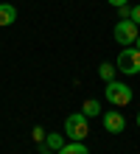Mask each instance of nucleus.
Masks as SVG:
<instances>
[{"instance_id":"f257e3e1","label":"nucleus","mask_w":140,"mask_h":154,"mask_svg":"<svg viewBox=\"0 0 140 154\" xmlns=\"http://www.w3.org/2000/svg\"><path fill=\"white\" fill-rule=\"evenodd\" d=\"M104 95H107V101L112 106H129L132 104V87L123 84V81H107V90H104Z\"/></svg>"},{"instance_id":"f03ea898","label":"nucleus","mask_w":140,"mask_h":154,"mask_svg":"<svg viewBox=\"0 0 140 154\" xmlns=\"http://www.w3.org/2000/svg\"><path fill=\"white\" fill-rule=\"evenodd\" d=\"M87 134H90V126H87V115H84V112H73L67 121H64V137L84 140Z\"/></svg>"},{"instance_id":"7ed1b4c3","label":"nucleus","mask_w":140,"mask_h":154,"mask_svg":"<svg viewBox=\"0 0 140 154\" xmlns=\"http://www.w3.org/2000/svg\"><path fill=\"white\" fill-rule=\"evenodd\" d=\"M112 37H115L118 45H126V48H129V45H135V39L140 37V25L132 23V20H120V23H115Z\"/></svg>"},{"instance_id":"20e7f679","label":"nucleus","mask_w":140,"mask_h":154,"mask_svg":"<svg viewBox=\"0 0 140 154\" xmlns=\"http://www.w3.org/2000/svg\"><path fill=\"white\" fill-rule=\"evenodd\" d=\"M118 70L126 73V76L140 73V51L137 48H123L118 53Z\"/></svg>"},{"instance_id":"39448f33","label":"nucleus","mask_w":140,"mask_h":154,"mask_svg":"<svg viewBox=\"0 0 140 154\" xmlns=\"http://www.w3.org/2000/svg\"><path fill=\"white\" fill-rule=\"evenodd\" d=\"M104 129L112 132V134H118V132L126 129V118L118 112V106H115V112H104Z\"/></svg>"},{"instance_id":"423d86ee","label":"nucleus","mask_w":140,"mask_h":154,"mask_svg":"<svg viewBox=\"0 0 140 154\" xmlns=\"http://www.w3.org/2000/svg\"><path fill=\"white\" fill-rule=\"evenodd\" d=\"M17 20V8L11 3H0V28H6V25H11Z\"/></svg>"},{"instance_id":"0eeeda50","label":"nucleus","mask_w":140,"mask_h":154,"mask_svg":"<svg viewBox=\"0 0 140 154\" xmlns=\"http://www.w3.org/2000/svg\"><path fill=\"white\" fill-rule=\"evenodd\" d=\"M56 154H90V151H87V146H84L81 140H70V143H64Z\"/></svg>"},{"instance_id":"6e6552de","label":"nucleus","mask_w":140,"mask_h":154,"mask_svg":"<svg viewBox=\"0 0 140 154\" xmlns=\"http://www.w3.org/2000/svg\"><path fill=\"white\" fill-rule=\"evenodd\" d=\"M45 143H48V149H51V151H59V149H62L67 140H64V134H56V132H51V134H45Z\"/></svg>"},{"instance_id":"1a4fd4ad","label":"nucleus","mask_w":140,"mask_h":154,"mask_svg":"<svg viewBox=\"0 0 140 154\" xmlns=\"http://www.w3.org/2000/svg\"><path fill=\"white\" fill-rule=\"evenodd\" d=\"M81 112H84V115H87V118H95V115L101 112V104L95 101V98H87V101H84V104H81Z\"/></svg>"},{"instance_id":"9d476101","label":"nucleus","mask_w":140,"mask_h":154,"mask_svg":"<svg viewBox=\"0 0 140 154\" xmlns=\"http://www.w3.org/2000/svg\"><path fill=\"white\" fill-rule=\"evenodd\" d=\"M115 73H118V67H115V65H109V62H104V65L98 67V76L104 79V81H112V79H115Z\"/></svg>"},{"instance_id":"9b49d317","label":"nucleus","mask_w":140,"mask_h":154,"mask_svg":"<svg viewBox=\"0 0 140 154\" xmlns=\"http://www.w3.org/2000/svg\"><path fill=\"white\" fill-rule=\"evenodd\" d=\"M129 20L140 25V6H132V17H129Z\"/></svg>"},{"instance_id":"f8f14e48","label":"nucleus","mask_w":140,"mask_h":154,"mask_svg":"<svg viewBox=\"0 0 140 154\" xmlns=\"http://www.w3.org/2000/svg\"><path fill=\"white\" fill-rule=\"evenodd\" d=\"M120 17H123V20H129V17H132V6H120Z\"/></svg>"},{"instance_id":"ddd939ff","label":"nucleus","mask_w":140,"mask_h":154,"mask_svg":"<svg viewBox=\"0 0 140 154\" xmlns=\"http://www.w3.org/2000/svg\"><path fill=\"white\" fill-rule=\"evenodd\" d=\"M34 140H45V129L42 126H34Z\"/></svg>"},{"instance_id":"4468645a","label":"nucleus","mask_w":140,"mask_h":154,"mask_svg":"<svg viewBox=\"0 0 140 154\" xmlns=\"http://www.w3.org/2000/svg\"><path fill=\"white\" fill-rule=\"evenodd\" d=\"M107 3H109V6H115V8H120V6H126L129 0H107Z\"/></svg>"},{"instance_id":"2eb2a0df","label":"nucleus","mask_w":140,"mask_h":154,"mask_svg":"<svg viewBox=\"0 0 140 154\" xmlns=\"http://www.w3.org/2000/svg\"><path fill=\"white\" fill-rule=\"evenodd\" d=\"M135 45H137V51H140V37H137V39H135Z\"/></svg>"},{"instance_id":"dca6fc26","label":"nucleus","mask_w":140,"mask_h":154,"mask_svg":"<svg viewBox=\"0 0 140 154\" xmlns=\"http://www.w3.org/2000/svg\"><path fill=\"white\" fill-rule=\"evenodd\" d=\"M39 154H53V151H51V149H48V151H39Z\"/></svg>"},{"instance_id":"f3484780","label":"nucleus","mask_w":140,"mask_h":154,"mask_svg":"<svg viewBox=\"0 0 140 154\" xmlns=\"http://www.w3.org/2000/svg\"><path fill=\"white\" fill-rule=\"evenodd\" d=\"M137 126H140V112H137Z\"/></svg>"}]
</instances>
